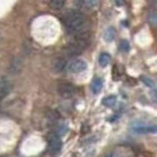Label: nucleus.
I'll list each match as a JSON object with an SVG mask.
<instances>
[{"label":"nucleus","mask_w":157,"mask_h":157,"mask_svg":"<svg viewBox=\"0 0 157 157\" xmlns=\"http://www.w3.org/2000/svg\"><path fill=\"white\" fill-rule=\"evenodd\" d=\"M142 80H143V83L144 84H147L148 86H154V83H152V80L151 79H149V78H147V77H142Z\"/></svg>","instance_id":"obj_19"},{"label":"nucleus","mask_w":157,"mask_h":157,"mask_svg":"<svg viewBox=\"0 0 157 157\" xmlns=\"http://www.w3.org/2000/svg\"><path fill=\"white\" fill-rule=\"evenodd\" d=\"M132 131L136 134H157V124H147L136 122L132 125Z\"/></svg>","instance_id":"obj_2"},{"label":"nucleus","mask_w":157,"mask_h":157,"mask_svg":"<svg viewBox=\"0 0 157 157\" xmlns=\"http://www.w3.org/2000/svg\"><path fill=\"white\" fill-rule=\"evenodd\" d=\"M63 24L65 29L70 33L83 32L86 27V17L78 11H69L63 18Z\"/></svg>","instance_id":"obj_1"},{"label":"nucleus","mask_w":157,"mask_h":157,"mask_svg":"<svg viewBox=\"0 0 157 157\" xmlns=\"http://www.w3.org/2000/svg\"><path fill=\"white\" fill-rule=\"evenodd\" d=\"M46 117H47V119L51 122V123H56L58 119H59V113L57 112V111H55V110H48L46 112Z\"/></svg>","instance_id":"obj_13"},{"label":"nucleus","mask_w":157,"mask_h":157,"mask_svg":"<svg viewBox=\"0 0 157 157\" xmlns=\"http://www.w3.org/2000/svg\"><path fill=\"white\" fill-rule=\"evenodd\" d=\"M0 41H1V33H0Z\"/></svg>","instance_id":"obj_22"},{"label":"nucleus","mask_w":157,"mask_h":157,"mask_svg":"<svg viewBox=\"0 0 157 157\" xmlns=\"http://www.w3.org/2000/svg\"><path fill=\"white\" fill-rule=\"evenodd\" d=\"M10 89H11V85H10L8 80L4 78L0 82V98H2L4 96H6L10 92Z\"/></svg>","instance_id":"obj_9"},{"label":"nucleus","mask_w":157,"mask_h":157,"mask_svg":"<svg viewBox=\"0 0 157 157\" xmlns=\"http://www.w3.org/2000/svg\"><path fill=\"white\" fill-rule=\"evenodd\" d=\"M57 91L59 96H62L63 98H70L72 97L75 92H76V89L75 86L70 84V83H66V82H63V83H59L58 86H57Z\"/></svg>","instance_id":"obj_4"},{"label":"nucleus","mask_w":157,"mask_h":157,"mask_svg":"<svg viewBox=\"0 0 157 157\" xmlns=\"http://www.w3.org/2000/svg\"><path fill=\"white\" fill-rule=\"evenodd\" d=\"M116 104V97L115 96H108L106 98L103 99V105L108 106V108H112Z\"/></svg>","instance_id":"obj_14"},{"label":"nucleus","mask_w":157,"mask_h":157,"mask_svg":"<svg viewBox=\"0 0 157 157\" xmlns=\"http://www.w3.org/2000/svg\"><path fill=\"white\" fill-rule=\"evenodd\" d=\"M116 4H117L118 6H122L123 5V0H116Z\"/></svg>","instance_id":"obj_21"},{"label":"nucleus","mask_w":157,"mask_h":157,"mask_svg":"<svg viewBox=\"0 0 157 157\" xmlns=\"http://www.w3.org/2000/svg\"><path fill=\"white\" fill-rule=\"evenodd\" d=\"M103 87V80L101 78H96L91 83V90L94 94H98Z\"/></svg>","instance_id":"obj_12"},{"label":"nucleus","mask_w":157,"mask_h":157,"mask_svg":"<svg viewBox=\"0 0 157 157\" xmlns=\"http://www.w3.org/2000/svg\"><path fill=\"white\" fill-rule=\"evenodd\" d=\"M69 71L72 73H80L87 69V64L82 59H76L69 64Z\"/></svg>","instance_id":"obj_5"},{"label":"nucleus","mask_w":157,"mask_h":157,"mask_svg":"<svg viewBox=\"0 0 157 157\" xmlns=\"http://www.w3.org/2000/svg\"><path fill=\"white\" fill-rule=\"evenodd\" d=\"M152 98L155 99V102H157V87L152 90Z\"/></svg>","instance_id":"obj_20"},{"label":"nucleus","mask_w":157,"mask_h":157,"mask_svg":"<svg viewBox=\"0 0 157 157\" xmlns=\"http://www.w3.org/2000/svg\"><path fill=\"white\" fill-rule=\"evenodd\" d=\"M98 2H99V0H84V4H85V6L87 8H91V10H94L98 6Z\"/></svg>","instance_id":"obj_16"},{"label":"nucleus","mask_w":157,"mask_h":157,"mask_svg":"<svg viewBox=\"0 0 157 157\" xmlns=\"http://www.w3.org/2000/svg\"><path fill=\"white\" fill-rule=\"evenodd\" d=\"M47 141H48V151L52 155H56V154H58L60 151V149H62V140H60L59 135L50 134Z\"/></svg>","instance_id":"obj_3"},{"label":"nucleus","mask_w":157,"mask_h":157,"mask_svg":"<svg viewBox=\"0 0 157 157\" xmlns=\"http://www.w3.org/2000/svg\"><path fill=\"white\" fill-rule=\"evenodd\" d=\"M65 0H50V6L53 10H62Z\"/></svg>","instance_id":"obj_15"},{"label":"nucleus","mask_w":157,"mask_h":157,"mask_svg":"<svg viewBox=\"0 0 157 157\" xmlns=\"http://www.w3.org/2000/svg\"><path fill=\"white\" fill-rule=\"evenodd\" d=\"M104 40L105 41H108V43H110L112 40L115 39V37H116V30L113 29V27H108L105 32H104Z\"/></svg>","instance_id":"obj_10"},{"label":"nucleus","mask_w":157,"mask_h":157,"mask_svg":"<svg viewBox=\"0 0 157 157\" xmlns=\"http://www.w3.org/2000/svg\"><path fill=\"white\" fill-rule=\"evenodd\" d=\"M21 67H23V63H21V59L19 57H14L11 63H10V66H8V71L11 75H18L20 71H21Z\"/></svg>","instance_id":"obj_7"},{"label":"nucleus","mask_w":157,"mask_h":157,"mask_svg":"<svg viewBox=\"0 0 157 157\" xmlns=\"http://www.w3.org/2000/svg\"><path fill=\"white\" fill-rule=\"evenodd\" d=\"M0 99H1V98H0Z\"/></svg>","instance_id":"obj_23"},{"label":"nucleus","mask_w":157,"mask_h":157,"mask_svg":"<svg viewBox=\"0 0 157 157\" xmlns=\"http://www.w3.org/2000/svg\"><path fill=\"white\" fill-rule=\"evenodd\" d=\"M111 62V57L108 53H102L98 57V64L101 67H106Z\"/></svg>","instance_id":"obj_11"},{"label":"nucleus","mask_w":157,"mask_h":157,"mask_svg":"<svg viewBox=\"0 0 157 157\" xmlns=\"http://www.w3.org/2000/svg\"><path fill=\"white\" fill-rule=\"evenodd\" d=\"M149 21L152 25H157V12H151L149 14Z\"/></svg>","instance_id":"obj_18"},{"label":"nucleus","mask_w":157,"mask_h":157,"mask_svg":"<svg viewBox=\"0 0 157 157\" xmlns=\"http://www.w3.org/2000/svg\"><path fill=\"white\" fill-rule=\"evenodd\" d=\"M65 65H66V62L64 58H56L52 63V70L55 71L56 73L62 72L65 69Z\"/></svg>","instance_id":"obj_8"},{"label":"nucleus","mask_w":157,"mask_h":157,"mask_svg":"<svg viewBox=\"0 0 157 157\" xmlns=\"http://www.w3.org/2000/svg\"><path fill=\"white\" fill-rule=\"evenodd\" d=\"M83 50H84V47H82L77 43L72 41V43H70L67 46L65 47V53H66L67 57H75V56L80 55Z\"/></svg>","instance_id":"obj_6"},{"label":"nucleus","mask_w":157,"mask_h":157,"mask_svg":"<svg viewBox=\"0 0 157 157\" xmlns=\"http://www.w3.org/2000/svg\"><path fill=\"white\" fill-rule=\"evenodd\" d=\"M129 48H130V45H129V43H128L126 40L121 41V44H119V50H121V51H123V52H128V51H129Z\"/></svg>","instance_id":"obj_17"}]
</instances>
